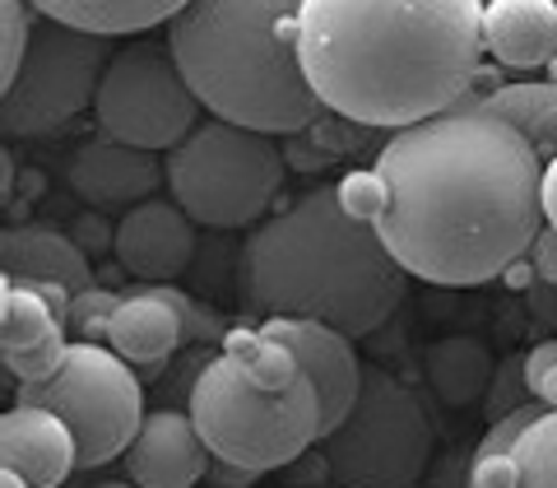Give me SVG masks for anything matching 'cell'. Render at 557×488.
Listing matches in <instances>:
<instances>
[{
    "label": "cell",
    "mask_w": 557,
    "mask_h": 488,
    "mask_svg": "<svg viewBox=\"0 0 557 488\" xmlns=\"http://www.w3.org/2000/svg\"><path fill=\"white\" fill-rule=\"evenodd\" d=\"M372 168L386 182L376 233L423 284H487L525 260L548 223L539 149L474 98L391 131Z\"/></svg>",
    "instance_id": "1"
},
{
    "label": "cell",
    "mask_w": 557,
    "mask_h": 488,
    "mask_svg": "<svg viewBox=\"0 0 557 488\" xmlns=\"http://www.w3.org/2000/svg\"><path fill=\"white\" fill-rule=\"evenodd\" d=\"M487 0H302L307 84L354 126L405 131L460 108L487 57Z\"/></svg>",
    "instance_id": "2"
},
{
    "label": "cell",
    "mask_w": 557,
    "mask_h": 488,
    "mask_svg": "<svg viewBox=\"0 0 557 488\" xmlns=\"http://www.w3.org/2000/svg\"><path fill=\"white\" fill-rule=\"evenodd\" d=\"M409 279L372 223H358L339 205L335 186H317L298 205L278 209L237 256V298L256 326L298 317L335 326L348 340L391 321Z\"/></svg>",
    "instance_id": "3"
},
{
    "label": "cell",
    "mask_w": 557,
    "mask_h": 488,
    "mask_svg": "<svg viewBox=\"0 0 557 488\" xmlns=\"http://www.w3.org/2000/svg\"><path fill=\"white\" fill-rule=\"evenodd\" d=\"M302 0H186L168 47L209 117L265 135L317 126L325 102L298 61Z\"/></svg>",
    "instance_id": "4"
},
{
    "label": "cell",
    "mask_w": 557,
    "mask_h": 488,
    "mask_svg": "<svg viewBox=\"0 0 557 488\" xmlns=\"http://www.w3.org/2000/svg\"><path fill=\"white\" fill-rule=\"evenodd\" d=\"M186 410L214 461L251 469V475H270V469L302 461L325 438L317 381L302 373L293 387H260L228 349L196 373Z\"/></svg>",
    "instance_id": "5"
},
{
    "label": "cell",
    "mask_w": 557,
    "mask_h": 488,
    "mask_svg": "<svg viewBox=\"0 0 557 488\" xmlns=\"http://www.w3.org/2000/svg\"><path fill=\"white\" fill-rule=\"evenodd\" d=\"M284 154L265 131L209 117L168 154V196L200 229H247L274 205L284 186Z\"/></svg>",
    "instance_id": "6"
},
{
    "label": "cell",
    "mask_w": 557,
    "mask_h": 488,
    "mask_svg": "<svg viewBox=\"0 0 557 488\" xmlns=\"http://www.w3.org/2000/svg\"><path fill=\"white\" fill-rule=\"evenodd\" d=\"M432 418L409 381L368 363L362 391L317 442L321 475L335 488H413L432 461Z\"/></svg>",
    "instance_id": "7"
},
{
    "label": "cell",
    "mask_w": 557,
    "mask_h": 488,
    "mask_svg": "<svg viewBox=\"0 0 557 488\" xmlns=\"http://www.w3.org/2000/svg\"><path fill=\"white\" fill-rule=\"evenodd\" d=\"M20 405L57 410L79 447V469H98L126 456L135 432L145 428V387L112 344L75 340L47 381L20 387Z\"/></svg>",
    "instance_id": "8"
},
{
    "label": "cell",
    "mask_w": 557,
    "mask_h": 488,
    "mask_svg": "<svg viewBox=\"0 0 557 488\" xmlns=\"http://www.w3.org/2000/svg\"><path fill=\"white\" fill-rule=\"evenodd\" d=\"M116 38L84 33L38 14L28 57L14 84L0 89V131L10 139H42L94 108L98 84L116 57Z\"/></svg>",
    "instance_id": "9"
},
{
    "label": "cell",
    "mask_w": 557,
    "mask_h": 488,
    "mask_svg": "<svg viewBox=\"0 0 557 488\" xmlns=\"http://www.w3.org/2000/svg\"><path fill=\"white\" fill-rule=\"evenodd\" d=\"M200 112H205V102L182 75L172 47L149 42V38L116 47V57L94 98V121L102 135L121 139V145H135V149H153V154L177 149L205 121Z\"/></svg>",
    "instance_id": "10"
},
{
    "label": "cell",
    "mask_w": 557,
    "mask_h": 488,
    "mask_svg": "<svg viewBox=\"0 0 557 488\" xmlns=\"http://www.w3.org/2000/svg\"><path fill=\"white\" fill-rule=\"evenodd\" d=\"M196 229L200 223L172 196H149L116 219L112 256L139 284H172L196 260Z\"/></svg>",
    "instance_id": "11"
},
{
    "label": "cell",
    "mask_w": 557,
    "mask_h": 488,
    "mask_svg": "<svg viewBox=\"0 0 557 488\" xmlns=\"http://www.w3.org/2000/svg\"><path fill=\"white\" fill-rule=\"evenodd\" d=\"M65 182L70 191L94 205V209H135L139 200H149L153 191L168 182V163H159L153 149H135V145H121L112 135H94L70 154V168H65Z\"/></svg>",
    "instance_id": "12"
},
{
    "label": "cell",
    "mask_w": 557,
    "mask_h": 488,
    "mask_svg": "<svg viewBox=\"0 0 557 488\" xmlns=\"http://www.w3.org/2000/svg\"><path fill=\"white\" fill-rule=\"evenodd\" d=\"M126 479L139 488H196L214 469V451L205 447L190 410H153L145 428L126 447Z\"/></svg>",
    "instance_id": "13"
},
{
    "label": "cell",
    "mask_w": 557,
    "mask_h": 488,
    "mask_svg": "<svg viewBox=\"0 0 557 488\" xmlns=\"http://www.w3.org/2000/svg\"><path fill=\"white\" fill-rule=\"evenodd\" d=\"M260 330L274 335L278 344H288L293 358L302 363V373L317 381L321 418H325V432H330L348 410H354V400L362 391V368H368V363L354 354V340L325 321H298V317L260 321Z\"/></svg>",
    "instance_id": "14"
},
{
    "label": "cell",
    "mask_w": 557,
    "mask_h": 488,
    "mask_svg": "<svg viewBox=\"0 0 557 488\" xmlns=\"http://www.w3.org/2000/svg\"><path fill=\"white\" fill-rule=\"evenodd\" d=\"M0 354H5V373L28 381H47L65 363V321L38 289L5 279L0 289Z\"/></svg>",
    "instance_id": "15"
},
{
    "label": "cell",
    "mask_w": 557,
    "mask_h": 488,
    "mask_svg": "<svg viewBox=\"0 0 557 488\" xmlns=\"http://www.w3.org/2000/svg\"><path fill=\"white\" fill-rule=\"evenodd\" d=\"M0 461L33 484H65L79 469L75 432L57 410L42 405H10L0 414Z\"/></svg>",
    "instance_id": "16"
},
{
    "label": "cell",
    "mask_w": 557,
    "mask_h": 488,
    "mask_svg": "<svg viewBox=\"0 0 557 488\" xmlns=\"http://www.w3.org/2000/svg\"><path fill=\"white\" fill-rule=\"evenodd\" d=\"M108 344L131 368H163L186 344V321L168 284H131L108 317Z\"/></svg>",
    "instance_id": "17"
},
{
    "label": "cell",
    "mask_w": 557,
    "mask_h": 488,
    "mask_svg": "<svg viewBox=\"0 0 557 488\" xmlns=\"http://www.w3.org/2000/svg\"><path fill=\"white\" fill-rule=\"evenodd\" d=\"M483 47L497 65L544 75L557 61V0H487Z\"/></svg>",
    "instance_id": "18"
},
{
    "label": "cell",
    "mask_w": 557,
    "mask_h": 488,
    "mask_svg": "<svg viewBox=\"0 0 557 488\" xmlns=\"http://www.w3.org/2000/svg\"><path fill=\"white\" fill-rule=\"evenodd\" d=\"M0 266L14 284H61L70 293L94 289L89 252L51 223H20L0 233Z\"/></svg>",
    "instance_id": "19"
},
{
    "label": "cell",
    "mask_w": 557,
    "mask_h": 488,
    "mask_svg": "<svg viewBox=\"0 0 557 488\" xmlns=\"http://www.w3.org/2000/svg\"><path fill=\"white\" fill-rule=\"evenodd\" d=\"M38 14L84 33H102V38H131V33H149L159 24H172L186 0H33Z\"/></svg>",
    "instance_id": "20"
},
{
    "label": "cell",
    "mask_w": 557,
    "mask_h": 488,
    "mask_svg": "<svg viewBox=\"0 0 557 488\" xmlns=\"http://www.w3.org/2000/svg\"><path fill=\"white\" fill-rule=\"evenodd\" d=\"M493 373H497V363H493V354H487V349H483L474 335L432 340L428 354H423V377H428V387L437 391L446 405H456V410L487 400Z\"/></svg>",
    "instance_id": "21"
},
{
    "label": "cell",
    "mask_w": 557,
    "mask_h": 488,
    "mask_svg": "<svg viewBox=\"0 0 557 488\" xmlns=\"http://www.w3.org/2000/svg\"><path fill=\"white\" fill-rule=\"evenodd\" d=\"M516 488H557V410H544L516 442Z\"/></svg>",
    "instance_id": "22"
},
{
    "label": "cell",
    "mask_w": 557,
    "mask_h": 488,
    "mask_svg": "<svg viewBox=\"0 0 557 488\" xmlns=\"http://www.w3.org/2000/svg\"><path fill=\"white\" fill-rule=\"evenodd\" d=\"M33 28H38V5L33 0H0V89L20 75Z\"/></svg>",
    "instance_id": "23"
},
{
    "label": "cell",
    "mask_w": 557,
    "mask_h": 488,
    "mask_svg": "<svg viewBox=\"0 0 557 488\" xmlns=\"http://www.w3.org/2000/svg\"><path fill=\"white\" fill-rule=\"evenodd\" d=\"M525 405H534L530 381H525V354H511V358H502V363H497L493 387H487V400H483L487 424H497V418H507V414L525 410Z\"/></svg>",
    "instance_id": "24"
},
{
    "label": "cell",
    "mask_w": 557,
    "mask_h": 488,
    "mask_svg": "<svg viewBox=\"0 0 557 488\" xmlns=\"http://www.w3.org/2000/svg\"><path fill=\"white\" fill-rule=\"evenodd\" d=\"M339 191V205L354 215L358 223H372L381 219V209H386V182H381V172L368 168V172H344V178L335 182Z\"/></svg>",
    "instance_id": "25"
},
{
    "label": "cell",
    "mask_w": 557,
    "mask_h": 488,
    "mask_svg": "<svg viewBox=\"0 0 557 488\" xmlns=\"http://www.w3.org/2000/svg\"><path fill=\"white\" fill-rule=\"evenodd\" d=\"M116 298L121 293H102V289H84V293H75L70 298V317H65V326L70 330H79L84 340H108V317H112V307H116Z\"/></svg>",
    "instance_id": "26"
},
{
    "label": "cell",
    "mask_w": 557,
    "mask_h": 488,
    "mask_svg": "<svg viewBox=\"0 0 557 488\" xmlns=\"http://www.w3.org/2000/svg\"><path fill=\"white\" fill-rule=\"evenodd\" d=\"M525 381H530V395L539 400V405L557 410V335L539 340L525 354Z\"/></svg>",
    "instance_id": "27"
},
{
    "label": "cell",
    "mask_w": 557,
    "mask_h": 488,
    "mask_svg": "<svg viewBox=\"0 0 557 488\" xmlns=\"http://www.w3.org/2000/svg\"><path fill=\"white\" fill-rule=\"evenodd\" d=\"M465 488H516V456H469Z\"/></svg>",
    "instance_id": "28"
},
{
    "label": "cell",
    "mask_w": 557,
    "mask_h": 488,
    "mask_svg": "<svg viewBox=\"0 0 557 488\" xmlns=\"http://www.w3.org/2000/svg\"><path fill=\"white\" fill-rule=\"evenodd\" d=\"M530 270L539 274V284H557V229H548L544 223V233L534 237V247H530Z\"/></svg>",
    "instance_id": "29"
},
{
    "label": "cell",
    "mask_w": 557,
    "mask_h": 488,
    "mask_svg": "<svg viewBox=\"0 0 557 488\" xmlns=\"http://www.w3.org/2000/svg\"><path fill=\"white\" fill-rule=\"evenodd\" d=\"M530 145L539 149V159H544V163L557 154V102H553V108L530 126Z\"/></svg>",
    "instance_id": "30"
},
{
    "label": "cell",
    "mask_w": 557,
    "mask_h": 488,
    "mask_svg": "<svg viewBox=\"0 0 557 488\" xmlns=\"http://www.w3.org/2000/svg\"><path fill=\"white\" fill-rule=\"evenodd\" d=\"M525 303H530V312H534L539 321L557 330V284H530L525 289Z\"/></svg>",
    "instance_id": "31"
},
{
    "label": "cell",
    "mask_w": 557,
    "mask_h": 488,
    "mask_svg": "<svg viewBox=\"0 0 557 488\" xmlns=\"http://www.w3.org/2000/svg\"><path fill=\"white\" fill-rule=\"evenodd\" d=\"M544 219L548 229H557V154L544 163Z\"/></svg>",
    "instance_id": "32"
},
{
    "label": "cell",
    "mask_w": 557,
    "mask_h": 488,
    "mask_svg": "<svg viewBox=\"0 0 557 488\" xmlns=\"http://www.w3.org/2000/svg\"><path fill=\"white\" fill-rule=\"evenodd\" d=\"M0 488H33V484L20 475V469H10V465H5V469H0Z\"/></svg>",
    "instance_id": "33"
},
{
    "label": "cell",
    "mask_w": 557,
    "mask_h": 488,
    "mask_svg": "<svg viewBox=\"0 0 557 488\" xmlns=\"http://www.w3.org/2000/svg\"><path fill=\"white\" fill-rule=\"evenodd\" d=\"M89 488H139V484H131V479H102V484H89Z\"/></svg>",
    "instance_id": "34"
},
{
    "label": "cell",
    "mask_w": 557,
    "mask_h": 488,
    "mask_svg": "<svg viewBox=\"0 0 557 488\" xmlns=\"http://www.w3.org/2000/svg\"><path fill=\"white\" fill-rule=\"evenodd\" d=\"M544 80H553V84H557V61H553V65L544 70Z\"/></svg>",
    "instance_id": "35"
},
{
    "label": "cell",
    "mask_w": 557,
    "mask_h": 488,
    "mask_svg": "<svg viewBox=\"0 0 557 488\" xmlns=\"http://www.w3.org/2000/svg\"><path fill=\"white\" fill-rule=\"evenodd\" d=\"M47 488H65V484H47Z\"/></svg>",
    "instance_id": "36"
},
{
    "label": "cell",
    "mask_w": 557,
    "mask_h": 488,
    "mask_svg": "<svg viewBox=\"0 0 557 488\" xmlns=\"http://www.w3.org/2000/svg\"><path fill=\"white\" fill-rule=\"evenodd\" d=\"M325 488H335V484H325Z\"/></svg>",
    "instance_id": "37"
}]
</instances>
